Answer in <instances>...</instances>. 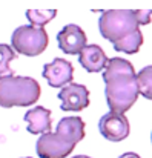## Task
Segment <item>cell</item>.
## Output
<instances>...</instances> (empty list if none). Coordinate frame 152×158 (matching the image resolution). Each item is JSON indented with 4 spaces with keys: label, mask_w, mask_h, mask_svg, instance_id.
<instances>
[{
    "label": "cell",
    "mask_w": 152,
    "mask_h": 158,
    "mask_svg": "<svg viewBox=\"0 0 152 158\" xmlns=\"http://www.w3.org/2000/svg\"><path fill=\"white\" fill-rule=\"evenodd\" d=\"M78 61L88 72H100L106 68L109 58L99 45H86V48L78 54Z\"/></svg>",
    "instance_id": "cell-10"
},
{
    "label": "cell",
    "mask_w": 152,
    "mask_h": 158,
    "mask_svg": "<svg viewBox=\"0 0 152 158\" xmlns=\"http://www.w3.org/2000/svg\"><path fill=\"white\" fill-rule=\"evenodd\" d=\"M28 158H29V157H28Z\"/></svg>",
    "instance_id": "cell-18"
},
{
    "label": "cell",
    "mask_w": 152,
    "mask_h": 158,
    "mask_svg": "<svg viewBox=\"0 0 152 158\" xmlns=\"http://www.w3.org/2000/svg\"><path fill=\"white\" fill-rule=\"evenodd\" d=\"M103 80L106 102L111 112L125 114L134 106L140 92L137 74L131 61L120 57L109 58L103 72Z\"/></svg>",
    "instance_id": "cell-2"
},
{
    "label": "cell",
    "mask_w": 152,
    "mask_h": 158,
    "mask_svg": "<svg viewBox=\"0 0 152 158\" xmlns=\"http://www.w3.org/2000/svg\"><path fill=\"white\" fill-rule=\"evenodd\" d=\"M120 158H140L135 152H126V154H123Z\"/></svg>",
    "instance_id": "cell-15"
},
{
    "label": "cell",
    "mask_w": 152,
    "mask_h": 158,
    "mask_svg": "<svg viewBox=\"0 0 152 158\" xmlns=\"http://www.w3.org/2000/svg\"><path fill=\"white\" fill-rule=\"evenodd\" d=\"M43 77L52 88H65L72 81L74 68L65 58H55L43 66Z\"/></svg>",
    "instance_id": "cell-8"
},
{
    "label": "cell",
    "mask_w": 152,
    "mask_h": 158,
    "mask_svg": "<svg viewBox=\"0 0 152 158\" xmlns=\"http://www.w3.org/2000/svg\"><path fill=\"white\" fill-rule=\"evenodd\" d=\"M151 138H152V135H151Z\"/></svg>",
    "instance_id": "cell-17"
},
{
    "label": "cell",
    "mask_w": 152,
    "mask_h": 158,
    "mask_svg": "<svg viewBox=\"0 0 152 158\" xmlns=\"http://www.w3.org/2000/svg\"><path fill=\"white\" fill-rule=\"evenodd\" d=\"M15 58V52L9 45L0 43V77L12 75V69L9 68V63Z\"/></svg>",
    "instance_id": "cell-14"
},
{
    "label": "cell",
    "mask_w": 152,
    "mask_h": 158,
    "mask_svg": "<svg viewBox=\"0 0 152 158\" xmlns=\"http://www.w3.org/2000/svg\"><path fill=\"white\" fill-rule=\"evenodd\" d=\"M48 32L45 28H36L32 25L19 26L11 37V45L15 52L26 55V57H36L40 55L48 46Z\"/></svg>",
    "instance_id": "cell-5"
},
{
    "label": "cell",
    "mask_w": 152,
    "mask_h": 158,
    "mask_svg": "<svg viewBox=\"0 0 152 158\" xmlns=\"http://www.w3.org/2000/svg\"><path fill=\"white\" fill-rule=\"evenodd\" d=\"M40 97V85L31 77H0V106L23 107L34 105Z\"/></svg>",
    "instance_id": "cell-4"
},
{
    "label": "cell",
    "mask_w": 152,
    "mask_h": 158,
    "mask_svg": "<svg viewBox=\"0 0 152 158\" xmlns=\"http://www.w3.org/2000/svg\"><path fill=\"white\" fill-rule=\"evenodd\" d=\"M152 9H109L99 20L100 34L114 45V49L135 54L143 45L141 25L151 23Z\"/></svg>",
    "instance_id": "cell-1"
},
{
    "label": "cell",
    "mask_w": 152,
    "mask_h": 158,
    "mask_svg": "<svg viewBox=\"0 0 152 158\" xmlns=\"http://www.w3.org/2000/svg\"><path fill=\"white\" fill-rule=\"evenodd\" d=\"M100 134L109 141H121L129 135V121L125 114L108 112L100 118L99 123Z\"/></svg>",
    "instance_id": "cell-6"
},
{
    "label": "cell",
    "mask_w": 152,
    "mask_h": 158,
    "mask_svg": "<svg viewBox=\"0 0 152 158\" xmlns=\"http://www.w3.org/2000/svg\"><path fill=\"white\" fill-rule=\"evenodd\" d=\"M25 121L28 123V132L31 134H48L51 131V110L43 106H36L25 114Z\"/></svg>",
    "instance_id": "cell-11"
},
{
    "label": "cell",
    "mask_w": 152,
    "mask_h": 158,
    "mask_svg": "<svg viewBox=\"0 0 152 158\" xmlns=\"http://www.w3.org/2000/svg\"><path fill=\"white\" fill-rule=\"evenodd\" d=\"M58 48L65 54L69 55H78L86 48V34L78 25H66L58 34H57Z\"/></svg>",
    "instance_id": "cell-7"
},
{
    "label": "cell",
    "mask_w": 152,
    "mask_h": 158,
    "mask_svg": "<svg viewBox=\"0 0 152 158\" xmlns=\"http://www.w3.org/2000/svg\"><path fill=\"white\" fill-rule=\"evenodd\" d=\"M58 98L63 110H82L89 106V91L83 85L69 83L60 91Z\"/></svg>",
    "instance_id": "cell-9"
},
{
    "label": "cell",
    "mask_w": 152,
    "mask_h": 158,
    "mask_svg": "<svg viewBox=\"0 0 152 158\" xmlns=\"http://www.w3.org/2000/svg\"><path fill=\"white\" fill-rule=\"evenodd\" d=\"M55 15H57L55 9H28L26 11L28 20L36 28H43L46 23H49Z\"/></svg>",
    "instance_id": "cell-12"
},
{
    "label": "cell",
    "mask_w": 152,
    "mask_h": 158,
    "mask_svg": "<svg viewBox=\"0 0 152 158\" xmlns=\"http://www.w3.org/2000/svg\"><path fill=\"white\" fill-rule=\"evenodd\" d=\"M72 158H91V157H88V155H75V157H72Z\"/></svg>",
    "instance_id": "cell-16"
},
{
    "label": "cell",
    "mask_w": 152,
    "mask_h": 158,
    "mask_svg": "<svg viewBox=\"0 0 152 158\" xmlns=\"http://www.w3.org/2000/svg\"><path fill=\"white\" fill-rule=\"evenodd\" d=\"M85 137V121L80 117H65L57 124L55 132L43 134L36 151L40 158H65L68 157L78 141Z\"/></svg>",
    "instance_id": "cell-3"
},
{
    "label": "cell",
    "mask_w": 152,
    "mask_h": 158,
    "mask_svg": "<svg viewBox=\"0 0 152 158\" xmlns=\"http://www.w3.org/2000/svg\"><path fill=\"white\" fill-rule=\"evenodd\" d=\"M137 83H138V92L145 98L152 100V64L143 68L137 74Z\"/></svg>",
    "instance_id": "cell-13"
}]
</instances>
